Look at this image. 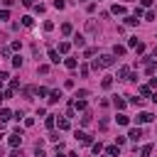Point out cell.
I'll return each instance as SVG.
<instances>
[{
  "label": "cell",
  "instance_id": "cell-1",
  "mask_svg": "<svg viewBox=\"0 0 157 157\" xmlns=\"http://www.w3.org/2000/svg\"><path fill=\"white\" fill-rule=\"evenodd\" d=\"M113 54H103V56H98V66L101 69H108V66H113Z\"/></svg>",
  "mask_w": 157,
  "mask_h": 157
},
{
  "label": "cell",
  "instance_id": "cell-2",
  "mask_svg": "<svg viewBox=\"0 0 157 157\" xmlns=\"http://www.w3.org/2000/svg\"><path fill=\"white\" fill-rule=\"evenodd\" d=\"M76 140H78L81 145H93V142H91V135L83 132V130H76Z\"/></svg>",
  "mask_w": 157,
  "mask_h": 157
},
{
  "label": "cell",
  "instance_id": "cell-3",
  "mask_svg": "<svg viewBox=\"0 0 157 157\" xmlns=\"http://www.w3.org/2000/svg\"><path fill=\"white\" fill-rule=\"evenodd\" d=\"M86 32H88V34H98V25H96V20H86Z\"/></svg>",
  "mask_w": 157,
  "mask_h": 157
},
{
  "label": "cell",
  "instance_id": "cell-4",
  "mask_svg": "<svg viewBox=\"0 0 157 157\" xmlns=\"http://www.w3.org/2000/svg\"><path fill=\"white\" fill-rule=\"evenodd\" d=\"M118 78H120V81H128V78H130V69H128V66H120V69H118Z\"/></svg>",
  "mask_w": 157,
  "mask_h": 157
},
{
  "label": "cell",
  "instance_id": "cell-5",
  "mask_svg": "<svg viewBox=\"0 0 157 157\" xmlns=\"http://www.w3.org/2000/svg\"><path fill=\"white\" fill-rule=\"evenodd\" d=\"M12 115H15L12 110H7V108H0V123H7Z\"/></svg>",
  "mask_w": 157,
  "mask_h": 157
},
{
  "label": "cell",
  "instance_id": "cell-6",
  "mask_svg": "<svg viewBox=\"0 0 157 157\" xmlns=\"http://www.w3.org/2000/svg\"><path fill=\"white\" fill-rule=\"evenodd\" d=\"M128 137H130V140H135V142H137V140H140V137H142V130H140V128H132V130H130V132H128Z\"/></svg>",
  "mask_w": 157,
  "mask_h": 157
},
{
  "label": "cell",
  "instance_id": "cell-7",
  "mask_svg": "<svg viewBox=\"0 0 157 157\" xmlns=\"http://www.w3.org/2000/svg\"><path fill=\"white\" fill-rule=\"evenodd\" d=\"M20 142H22V132H12V135H10V145H12V147H17Z\"/></svg>",
  "mask_w": 157,
  "mask_h": 157
},
{
  "label": "cell",
  "instance_id": "cell-8",
  "mask_svg": "<svg viewBox=\"0 0 157 157\" xmlns=\"http://www.w3.org/2000/svg\"><path fill=\"white\" fill-rule=\"evenodd\" d=\"M105 155H108V157H118V155H120V145H110V147L105 150Z\"/></svg>",
  "mask_w": 157,
  "mask_h": 157
},
{
  "label": "cell",
  "instance_id": "cell-9",
  "mask_svg": "<svg viewBox=\"0 0 157 157\" xmlns=\"http://www.w3.org/2000/svg\"><path fill=\"white\" fill-rule=\"evenodd\" d=\"M69 49H71V42H59V54H69Z\"/></svg>",
  "mask_w": 157,
  "mask_h": 157
},
{
  "label": "cell",
  "instance_id": "cell-10",
  "mask_svg": "<svg viewBox=\"0 0 157 157\" xmlns=\"http://www.w3.org/2000/svg\"><path fill=\"white\" fill-rule=\"evenodd\" d=\"M152 118H155V115H152V113H147V110H145V113H140V115H137V123H150V120H152Z\"/></svg>",
  "mask_w": 157,
  "mask_h": 157
},
{
  "label": "cell",
  "instance_id": "cell-11",
  "mask_svg": "<svg viewBox=\"0 0 157 157\" xmlns=\"http://www.w3.org/2000/svg\"><path fill=\"white\" fill-rule=\"evenodd\" d=\"M47 120H44V125L49 128V130H54V125H56V115H44Z\"/></svg>",
  "mask_w": 157,
  "mask_h": 157
},
{
  "label": "cell",
  "instance_id": "cell-12",
  "mask_svg": "<svg viewBox=\"0 0 157 157\" xmlns=\"http://www.w3.org/2000/svg\"><path fill=\"white\" fill-rule=\"evenodd\" d=\"M74 47H83L86 44V39H83V34H74V42H71Z\"/></svg>",
  "mask_w": 157,
  "mask_h": 157
},
{
  "label": "cell",
  "instance_id": "cell-13",
  "mask_svg": "<svg viewBox=\"0 0 157 157\" xmlns=\"http://www.w3.org/2000/svg\"><path fill=\"white\" fill-rule=\"evenodd\" d=\"M64 66H66V69H76L78 64H76V59H74V56H66V59H64Z\"/></svg>",
  "mask_w": 157,
  "mask_h": 157
},
{
  "label": "cell",
  "instance_id": "cell-14",
  "mask_svg": "<svg viewBox=\"0 0 157 157\" xmlns=\"http://www.w3.org/2000/svg\"><path fill=\"white\" fill-rule=\"evenodd\" d=\"M61 34H74V27H71V22H64V25H61Z\"/></svg>",
  "mask_w": 157,
  "mask_h": 157
},
{
  "label": "cell",
  "instance_id": "cell-15",
  "mask_svg": "<svg viewBox=\"0 0 157 157\" xmlns=\"http://www.w3.org/2000/svg\"><path fill=\"white\" fill-rule=\"evenodd\" d=\"M49 59H52V64H59L61 59H59V52L56 49H49Z\"/></svg>",
  "mask_w": 157,
  "mask_h": 157
},
{
  "label": "cell",
  "instance_id": "cell-16",
  "mask_svg": "<svg viewBox=\"0 0 157 157\" xmlns=\"http://www.w3.org/2000/svg\"><path fill=\"white\" fill-rule=\"evenodd\" d=\"M56 101H61V91H52L49 93V103H56Z\"/></svg>",
  "mask_w": 157,
  "mask_h": 157
},
{
  "label": "cell",
  "instance_id": "cell-17",
  "mask_svg": "<svg viewBox=\"0 0 157 157\" xmlns=\"http://www.w3.org/2000/svg\"><path fill=\"white\" fill-rule=\"evenodd\" d=\"M110 12H113V15H125V7H123V5H113Z\"/></svg>",
  "mask_w": 157,
  "mask_h": 157
},
{
  "label": "cell",
  "instance_id": "cell-18",
  "mask_svg": "<svg viewBox=\"0 0 157 157\" xmlns=\"http://www.w3.org/2000/svg\"><path fill=\"white\" fill-rule=\"evenodd\" d=\"M113 54H115V56H123V54H125V47H123V44H115V47H113Z\"/></svg>",
  "mask_w": 157,
  "mask_h": 157
},
{
  "label": "cell",
  "instance_id": "cell-19",
  "mask_svg": "<svg viewBox=\"0 0 157 157\" xmlns=\"http://www.w3.org/2000/svg\"><path fill=\"white\" fill-rule=\"evenodd\" d=\"M101 86H103V88H110V86H113V76H103Z\"/></svg>",
  "mask_w": 157,
  "mask_h": 157
},
{
  "label": "cell",
  "instance_id": "cell-20",
  "mask_svg": "<svg viewBox=\"0 0 157 157\" xmlns=\"http://www.w3.org/2000/svg\"><path fill=\"white\" fill-rule=\"evenodd\" d=\"M113 105H115L118 110H123V108L128 105V101H123V98H115V101H113Z\"/></svg>",
  "mask_w": 157,
  "mask_h": 157
},
{
  "label": "cell",
  "instance_id": "cell-21",
  "mask_svg": "<svg viewBox=\"0 0 157 157\" xmlns=\"http://www.w3.org/2000/svg\"><path fill=\"white\" fill-rule=\"evenodd\" d=\"M74 110H86V101H83V98H78V101L74 103Z\"/></svg>",
  "mask_w": 157,
  "mask_h": 157
},
{
  "label": "cell",
  "instance_id": "cell-22",
  "mask_svg": "<svg viewBox=\"0 0 157 157\" xmlns=\"http://www.w3.org/2000/svg\"><path fill=\"white\" fill-rule=\"evenodd\" d=\"M59 130H69V118H59Z\"/></svg>",
  "mask_w": 157,
  "mask_h": 157
},
{
  "label": "cell",
  "instance_id": "cell-23",
  "mask_svg": "<svg viewBox=\"0 0 157 157\" xmlns=\"http://www.w3.org/2000/svg\"><path fill=\"white\" fill-rule=\"evenodd\" d=\"M34 155H37V157H47V155H44V147H42V142H37V145H34Z\"/></svg>",
  "mask_w": 157,
  "mask_h": 157
},
{
  "label": "cell",
  "instance_id": "cell-24",
  "mask_svg": "<svg viewBox=\"0 0 157 157\" xmlns=\"http://www.w3.org/2000/svg\"><path fill=\"white\" fill-rule=\"evenodd\" d=\"M88 123H91V113L83 110V115H81V125H88Z\"/></svg>",
  "mask_w": 157,
  "mask_h": 157
},
{
  "label": "cell",
  "instance_id": "cell-25",
  "mask_svg": "<svg viewBox=\"0 0 157 157\" xmlns=\"http://www.w3.org/2000/svg\"><path fill=\"white\" fill-rule=\"evenodd\" d=\"M128 123H130V118H128L125 113H120V115H118V125H128Z\"/></svg>",
  "mask_w": 157,
  "mask_h": 157
},
{
  "label": "cell",
  "instance_id": "cell-26",
  "mask_svg": "<svg viewBox=\"0 0 157 157\" xmlns=\"http://www.w3.org/2000/svg\"><path fill=\"white\" fill-rule=\"evenodd\" d=\"M140 155H142V157H150V155H152V145H145V147L140 150Z\"/></svg>",
  "mask_w": 157,
  "mask_h": 157
},
{
  "label": "cell",
  "instance_id": "cell-27",
  "mask_svg": "<svg viewBox=\"0 0 157 157\" xmlns=\"http://www.w3.org/2000/svg\"><path fill=\"white\" fill-rule=\"evenodd\" d=\"M22 25H25V27H32V25H34V20H32L29 15H25V17H22Z\"/></svg>",
  "mask_w": 157,
  "mask_h": 157
},
{
  "label": "cell",
  "instance_id": "cell-28",
  "mask_svg": "<svg viewBox=\"0 0 157 157\" xmlns=\"http://www.w3.org/2000/svg\"><path fill=\"white\" fill-rule=\"evenodd\" d=\"M125 25H130V27L137 25V17H135V15H128V17H125Z\"/></svg>",
  "mask_w": 157,
  "mask_h": 157
},
{
  "label": "cell",
  "instance_id": "cell-29",
  "mask_svg": "<svg viewBox=\"0 0 157 157\" xmlns=\"http://www.w3.org/2000/svg\"><path fill=\"white\" fill-rule=\"evenodd\" d=\"M140 96H152V88L150 86H140Z\"/></svg>",
  "mask_w": 157,
  "mask_h": 157
},
{
  "label": "cell",
  "instance_id": "cell-30",
  "mask_svg": "<svg viewBox=\"0 0 157 157\" xmlns=\"http://www.w3.org/2000/svg\"><path fill=\"white\" fill-rule=\"evenodd\" d=\"M137 44H140V39H137V37H130V39H128V47H132V49H135Z\"/></svg>",
  "mask_w": 157,
  "mask_h": 157
},
{
  "label": "cell",
  "instance_id": "cell-31",
  "mask_svg": "<svg viewBox=\"0 0 157 157\" xmlns=\"http://www.w3.org/2000/svg\"><path fill=\"white\" fill-rule=\"evenodd\" d=\"M54 7H56V10H64L66 2H64V0H54Z\"/></svg>",
  "mask_w": 157,
  "mask_h": 157
},
{
  "label": "cell",
  "instance_id": "cell-32",
  "mask_svg": "<svg viewBox=\"0 0 157 157\" xmlns=\"http://www.w3.org/2000/svg\"><path fill=\"white\" fill-rule=\"evenodd\" d=\"M88 71H91V66H86V64L78 69V74H81V76H88Z\"/></svg>",
  "mask_w": 157,
  "mask_h": 157
},
{
  "label": "cell",
  "instance_id": "cell-33",
  "mask_svg": "<svg viewBox=\"0 0 157 157\" xmlns=\"http://www.w3.org/2000/svg\"><path fill=\"white\" fill-rule=\"evenodd\" d=\"M86 96H88V91H86V88H81V91H76V98H83V101H86Z\"/></svg>",
  "mask_w": 157,
  "mask_h": 157
},
{
  "label": "cell",
  "instance_id": "cell-34",
  "mask_svg": "<svg viewBox=\"0 0 157 157\" xmlns=\"http://www.w3.org/2000/svg\"><path fill=\"white\" fill-rule=\"evenodd\" d=\"M91 150H93V152H96V155H98V152H101V150H103V145H101V142H93V145H91Z\"/></svg>",
  "mask_w": 157,
  "mask_h": 157
},
{
  "label": "cell",
  "instance_id": "cell-35",
  "mask_svg": "<svg viewBox=\"0 0 157 157\" xmlns=\"http://www.w3.org/2000/svg\"><path fill=\"white\" fill-rule=\"evenodd\" d=\"M147 74H157V64L150 61V64H147Z\"/></svg>",
  "mask_w": 157,
  "mask_h": 157
},
{
  "label": "cell",
  "instance_id": "cell-36",
  "mask_svg": "<svg viewBox=\"0 0 157 157\" xmlns=\"http://www.w3.org/2000/svg\"><path fill=\"white\" fill-rule=\"evenodd\" d=\"M52 29H54V22L47 20V22H44V32H52Z\"/></svg>",
  "mask_w": 157,
  "mask_h": 157
},
{
  "label": "cell",
  "instance_id": "cell-37",
  "mask_svg": "<svg viewBox=\"0 0 157 157\" xmlns=\"http://www.w3.org/2000/svg\"><path fill=\"white\" fill-rule=\"evenodd\" d=\"M12 66H17V69H20V66H22V56H15V59H12Z\"/></svg>",
  "mask_w": 157,
  "mask_h": 157
},
{
  "label": "cell",
  "instance_id": "cell-38",
  "mask_svg": "<svg viewBox=\"0 0 157 157\" xmlns=\"http://www.w3.org/2000/svg\"><path fill=\"white\" fill-rule=\"evenodd\" d=\"M10 88H12V91H17V88H20V81H17V78H12V81H10Z\"/></svg>",
  "mask_w": 157,
  "mask_h": 157
},
{
  "label": "cell",
  "instance_id": "cell-39",
  "mask_svg": "<svg viewBox=\"0 0 157 157\" xmlns=\"http://www.w3.org/2000/svg\"><path fill=\"white\" fill-rule=\"evenodd\" d=\"M0 20H10V10H0Z\"/></svg>",
  "mask_w": 157,
  "mask_h": 157
},
{
  "label": "cell",
  "instance_id": "cell-40",
  "mask_svg": "<svg viewBox=\"0 0 157 157\" xmlns=\"http://www.w3.org/2000/svg\"><path fill=\"white\" fill-rule=\"evenodd\" d=\"M130 103H132V105H142V98H137V96H135V98H130Z\"/></svg>",
  "mask_w": 157,
  "mask_h": 157
},
{
  "label": "cell",
  "instance_id": "cell-41",
  "mask_svg": "<svg viewBox=\"0 0 157 157\" xmlns=\"http://www.w3.org/2000/svg\"><path fill=\"white\" fill-rule=\"evenodd\" d=\"M22 5H25V7H29V5H37V0H22Z\"/></svg>",
  "mask_w": 157,
  "mask_h": 157
},
{
  "label": "cell",
  "instance_id": "cell-42",
  "mask_svg": "<svg viewBox=\"0 0 157 157\" xmlns=\"http://www.w3.org/2000/svg\"><path fill=\"white\" fill-rule=\"evenodd\" d=\"M140 5H142V7H150V5H152V0H140Z\"/></svg>",
  "mask_w": 157,
  "mask_h": 157
},
{
  "label": "cell",
  "instance_id": "cell-43",
  "mask_svg": "<svg viewBox=\"0 0 157 157\" xmlns=\"http://www.w3.org/2000/svg\"><path fill=\"white\" fill-rule=\"evenodd\" d=\"M150 98H152V101H155V103H157V93H152V96H150Z\"/></svg>",
  "mask_w": 157,
  "mask_h": 157
},
{
  "label": "cell",
  "instance_id": "cell-44",
  "mask_svg": "<svg viewBox=\"0 0 157 157\" xmlns=\"http://www.w3.org/2000/svg\"><path fill=\"white\" fill-rule=\"evenodd\" d=\"M56 157H66V155H59V152H56Z\"/></svg>",
  "mask_w": 157,
  "mask_h": 157
},
{
  "label": "cell",
  "instance_id": "cell-45",
  "mask_svg": "<svg viewBox=\"0 0 157 157\" xmlns=\"http://www.w3.org/2000/svg\"><path fill=\"white\" fill-rule=\"evenodd\" d=\"M155 56H157V47H155Z\"/></svg>",
  "mask_w": 157,
  "mask_h": 157
},
{
  "label": "cell",
  "instance_id": "cell-46",
  "mask_svg": "<svg viewBox=\"0 0 157 157\" xmlns=\"http://www.w3.org/2000/svg\"><path fill=\"white\" fill-rule=\"evenodd\" d=\"M81 2H83V0H81Z\"/></svg>",
  "mask_w": 157,
  "mask_h": 157
}]
</instances>
